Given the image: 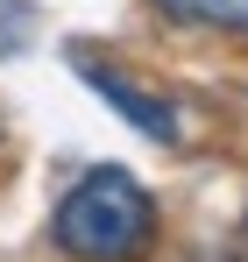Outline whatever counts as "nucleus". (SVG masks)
<instances>
[{
	"label": "nucleus",
	"instance_id": "1",
	"mask_svg": "<svg viewBox=\"0 0 248 262\" xmlns=\"http://www.w3.org/2000/svg\"><path fill=\"white\" fill-rule=\"evenodd\" d=\"M156 234V206L128 170H85L57 206V248L71 262H135Z\"/></svg>",
	"mask_w": 248,
	"mask_h": 262
},
{
	"label": "nucleus",
	"instance_id": "2",
	"mask_svg": "<svg viewBox=\"0 0 248 262\" xmlns=\"http://www.w3.org/2000/svg\"><path fill=\"white\" fill-rule=\"evenodd\" d=\"M78 71H85V85L99 92L107 106H121V114H128V121H135L142 135H149V142H177V135H184V121H177V106H170V99H163L156 85L128 78V71H114V64H92V57H85Z\"/></svg>",
	"mask_w": 248,
	"mask_h": 262
},
{
	"label": "nucleus",
	"instance_id": "3",
	"mask_svg": "<svg viewBox=\"0 0 248 262\" xmlns=\"http://www.w3.org/2000/svg\"><path fill=\"white\" fill-rule=\"evenodd\" d=\"M170 29H220V36H248V0H149Z\"/></svg>",
	"mask_w": 248,
	"mask_h": 262
}]
</instances>
